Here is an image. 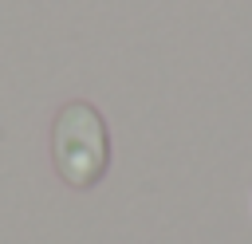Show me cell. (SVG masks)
I'll list each match as a JSON object with an SVG mask.
<instances>
[{"label":"cell","instance_id":"6da1fadb","mask_svg":"<svg viewBox=\"0 0 252 244\" xmlns=\"http://www.w3.org/2000/svg\"><path fill=\"white\" fill-rule=\"evenodd\" d=\"M51 165L63 185L94 189L110 169V130L94 102L71 98L51 118Z\"/></svg>","mask_w":252,"mask_h":244}]
</instances>
